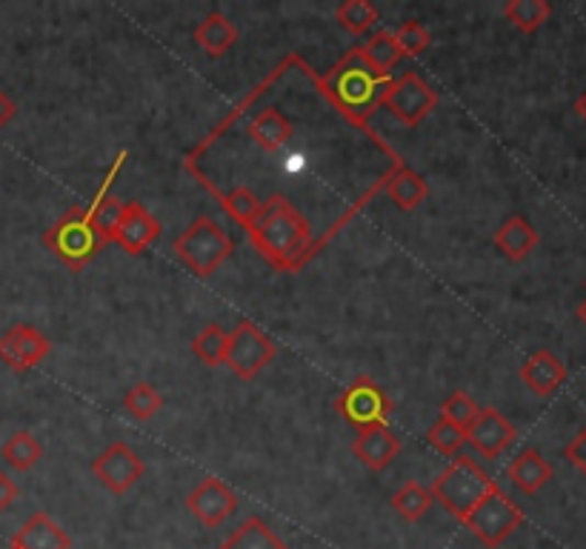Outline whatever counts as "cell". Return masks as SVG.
<instances>
[{
  "label": "cell",
  "mask_w": 586,
  "mask_h": 549,
  "mask_svg": "<svg viewBox=\"0 0 586 549\" xmlns=\"http://www.w3.org/2000/svg\"><path fill=\"white\" fill-rule=\"evenodd\" d=\"M92 472L109 492L124 495L126 490H132L144 478V458L129 444L117 441L94 458Z\"/></svg>",
  "instance_id": "30bf717a"
},
{
  "label": "cell",
  "mask_w": 586,
  "mask_h": 549,
  "mask_svg": "<svg viewBox=\"0 0 586 549\" xmlns=\"http://www.w3.org/2000/svg\"><path fill=\"white\" fill-rule=\"evenodd\" d=\"M401 452V441L398 435L392 433L386 424L381 427H370L361 429L358 438L352 441V456L363 463V467H370V470H386Z\"/></svg>",
  "instance_id": "9a60e30c"
},
{
  "label": "cell",
  "mask_w": 586,
  "mask_h": 549,
  "mask_svg": "<svg viewBox=\"0 0 586 549\" xmlns=\"http://www.w3.org/2000/svg\"><path fill=\"white\" fill-rule=\"evenodd\" d=\"M15 115H18L15 101H12V98H9V94L0 89V130H3V126H7V123L12 121Z\"/></svg>",
  "instance_id": "8d00e7d4"
},
{
  "label": "cell",
  "mask_w": 586,
  "mask_h": 549,
  "mask_svg": "<svg viewBox=\"0 0 586 549\" xmlns=\"http://www.w3.org/2000/svg\"><path fill=\"white\" fill-rule=\"evenodd\" d=\"M478 412H481V406L475 404V401H472V397L466 395L463 390H458L455 395H449L441 406L443 418L452 421V424H455V427H461L463 433L472 427V421L478 418Z\"/></svg>",
  "instance_id": "836d02e7"
},
{
  "label": "cell",
  "mask_w": 586,
  "mask_h": 549,
  "mask_svg": "<svg viewBox=\"0 0 586 549\" xmlns=\"http://www.w3.org/2000/svg\"><path fill=\"white\" fill-rule=\"evenodd\" d=\"M504 15L509 18L515 30L521 32H536L541 30L546 18L552 15V7L546 0H509L507 7H504Z\"/></svg>",
  "instance_id": "484cf974"
},
{
  "label": "cell",
  "mask_w": 586,
  "mask_h": 549,
  "mask_svg": "<svg viewBox=\"0 0 586 549\" xmlns=\"http://www.w3.org/2000/svg\"><path fill=\"white\" fill-rule=\"evenodd\" d=\"M495 246L507 255L509 260H523L538 246L536 226L529 224L523 215L507 217L495 232Z\"/></svg>",
  "instance_id": "ffe728a7"
},
{
  "label": "cell",
  "mask_w": 586,
  "mask_h": 549,
  "mask_svg": "<svg viewBox=\"0 0 586 549\" xmlns=\"http://www.w3.org/2000/svg\"><path fill=\"white\" fill-rule=\"evenodd\" d=\"M226 344H229V333H224L217 324H206L201 329V335L192 340V352L206 367H221L226 361Z\"/></svg>",
  "instance_id": "f1b7e54d"
},
{
  "label": "cell",
  "mask_w": 586,
  "mask_h": 549,
  "mask_svg": "<svg viewBox=\"0 0 586 549\" xmlns=\"http://www.w3.org/2000/svg\"><path fill=\"white\" fill-rule=\"evenodd\" d=\"M578 318H581V321H584V324H586V301H584V304H581V306H578Z\"/></svg>",
  "instance_id": "f35d334b"
},
{
  "label": "cell",
  "mask_w": 586,
  "mask_h": 549,
  "mask_svg": "<svg viewBox=\"0 0 586 549\" xmlns=\"http://www.w3.org/2000/svg\"><path fill=\"white\" fill-rule=\"evenodd\" d=\"M9 549H15V547H9Z\"/></svg>",
  "instance_id": "ab89813d"
},
{
  "label": "cell",
  "mask_w": 586,
  "mask_h": 549,
  "mask_svg": "<svg viewBox=\"0 0 586 549\" xmlns=\"http://www.w3.org/2000/svg\"><path fill=\"white\" fill-rule=\"evenodd\" d=\"M432 504H435L432 492H429L427 486H420L418 481H409V484L401 486V490L392 495L395 513L406 520H420L429 513V506Z\"/></svg>",
  "instance_id": "4316f807"
},
{
  "label": "cell",
  "mask_w": 586,
  "mask_h": 549,
  "mask_svg": "<svg viewBox=\"0 0 586 549\" xmlns=\"http://www.w3.org/2000/svg\"><path fill=\"white\" fill-rule=\"evenodd\" d=\"M427 441L432 444L435 449H438V452H443V456H461V449H463V444H466V433H463L461 427H455V424H452V421L449 418H438L432 424V427H429V433H427Z\"/></svg>",
  "instance_id": "4dcf8cb0"
},
{
  "label": "cell",
  "mask_w": 586,
  "mask_h": 549,
  "mask_svg": "<svg viewBox=\"0 0 586 549\" xmlns=\"http://www.w3.org/2000/svg\"><path fill=\"white\" fill-rule=\"evenodd\" d=\"M386 189H390L392 201L398 203L401 210L406 212H413L415 206L424 203V198L429 195L427 181H424L418 172H413V169L406 167H398L390 178H386Z\"/></svg>",
  "instance_id": "603a6c76"
},
{
  "label": "cell",
  "mask_w": 586,
  "mask_h": 549,
  "mask_svg": "<svg viewBox=\"0 0 586 549\" xmlns=\"http://www.w3.org/2000/svg\"><path fill=\"white\" fill-rule=\"evenodd\" d=\"M44 244L49 246L55 258L69 269H83L94 255L103 249V240L94 235L92 224H89V210L87 206H75L66 212L58 224L46 229Z\"/></svg>",
  "instance_id": "277c9868"
},
{
  "label": "cell",
  "mask_w": 586,
  "mask_h": 549,
  "mask_svg": "<svg viewBox=\"0 0 586 549\" xmlns=\"http://www.w3.org/2000/svg\"><path fill=\"white\" fill-rule=\"evenodd\" d=\"M49 349V338L37 333L35 326L30 324H15L0 335V361L15 369V372H26V369L44 361Z\"/></svg>",
  "instance_id": "8fae6325"
},
{
  "label": "cell",
  "mask_w": 586,
  "mask_h": 549,
  "mask_svg": "<svg viewBox=\"0 0 586 549\" xmlns=\"http://www.w3.org/2000/svg\"><path fill=\"white\" fill-rule=\"evenodd\" d=\"M15 498H18L15 481H12L7 472H0V513H7L9 506L15 504Z\"/></svg>",
  "instance_id": "d590c367"
},
{
  "label": "cell",
  "mask_w": 586,
  "mask_h": 549,
  "mask_svg": "<svg viewBox=\"0 0 586 549\" xmlns=\"http://www.w3.org/2000/svg\"><path fill=\"white\" fill-rule=\"evenodd\" d=\"M575 112H578V115H581V121H586V89H584V92H581L578 101H575Z\"/></svg>",
  "instance_id": "74e56055"
},
{
  "label": "cell",
  "mask_w": 586,
  "mask_h": 549,
  "mask_svg": "<svg viewBox=\"0 0 586 549\" xmlns=\"http://www.w3.org/2000/svg\"><path fill=\"white\" fill-rule=\"evenodd\" d=\"M507 475L515 490H521L523 495H536L552 481V467L536 447H527L518 452V458H512Z\"/></svg>",
  "instance_id": "ac0fdd59"
},
{
  "label": "cell",
  "mask_w": 586,
  "mask_h": 549,
  "mask_svg": "<svg viewBox=\"0 0 586 549\" xmlns=\"http://www.w3.org/2000/svg\"><path fill=\"white\" fill-rule=\"evenodd\" d=\"M272 358H275V344L252 321H240L229 333L224 363L240 381H252L255 376H261L263 367H269Z\"/></svg>",
  "instance_id": "52a82bcc"
},
{
  "label": "cell",
  "mask_w": 586,
  "mask_h": 549,
  "mask_svg": "<svg viewBox=\"0 0 586 549\" xmlns=\"http://www.w3.org/2000/svg\"><path fill=\"white\" fill-rule=\"evenodd\" d=\"M160 406H164V397H160V392L155 390L153 383L146 381L135 383L124 397V410L129 412L135 421H149L153 415H158Z\"/></svg>",
  "instance_id": "f546056e"
},
{
  "label": "cell",
  "mask_w": 586,
  "mask_h": 549,
  "mask_svg": "<svg viewBox=\"0 0 586 549\" xmlns=\"http://www.w3.org/2000/svg\"><path fill=\"white\" fill-rule=\"evenodd\" d=\"M335 21L347 32H352V35H367L377 23V9L370 0H347L335 12Z\"/></svg>",
  "instance_id": "83f0119b"
},
{
  "label": "cell",
  "mask_w": 586,
  "mask_h": 549,
  "mask_svg": "<svg viewBox=\"0 0 586 549\" xmlns=\"http://www.w3.org/2000/svg\"><path fill=\"white\" fill-rule=\"evenodd\" d=\"M187 506H189V513L195 515L203 527L215 529V527H221L226 518L235 515V509H238V495H235V492H232L224 481H217V478H206L201 486H195V490L189 492Z\"/></svg>",
  "instance_id": "7c38bea8"
},
{
  "label": "cell",
  "mask_w": 586,
  "mask_h": 549,
  "mask_svg": "<svg viewBox=\"0 0 586 549\" xmlns=\"http://www.w3.org/2000/svg\"><path fill=\"white\" fill-rule=\"evenodd\" d=\"M361 55L367 58V64H370L377 75H384V78H390L392 69L404 58V52H401L398 41H395L392 32H375L361 49Z\"/></svg>",
  "instance_id": "cb8c5ba5"
},
{
  "label": "cell",
  "mask_w": 586,
  "mask_h": 549,
  "mask_svg": "<svg viewBox=\"0 0 586 549\" xmlns=\"http://www.w3.org/2000/svg\"><path fill=\"white\" fill-rule=\"evenodd\" d=\"M158 235L160 224L146 212L144 203H124V215H121V224H117L115 238H112L117 246H124L129 255H140Z\"/></svg>",
  "instance_id": "5bb4252c"
},
{
  "label": "cell",
  "mask_w": 586,
  "mask_h": 549,
  "mask_svg": "<svg viewBox=\"0 0 586 549\" xmlns=\"http://www.w3.org/2000/svg\"><path fill=\"white\" fill-rule=\"evenodd\" d=\"M495 481L486 475V470L481 463L472 461L470 456H455V461L449 463L441 475L435 478L432 484V498L438 504H443L449 515H455L458 520H463L466 515L475 509L486 492L495 490Z\"/></svg>",
  "instance_id": "3957f363"
},
{
  "label": "cell",
  "mask_w": 586,
  "mask_h": 549,
  "mask_svg": "<svg viewBox=\"0 0 586 549\" xmlns=\"http://www.w3.org/2000/svg\"><path fill=\"white\" fill-rule=\"evenodd\" d=\"M515 435L518 433H515L512 421L504 418L495 406H486L466 429V444H472L484 458H498L500 452L512 447Z\"/></svg>",
  "instance_id": "4fadbf2b"
},
{
  "label": "cell",
  "mask_w": 586,
  "mask_h": 549,
  "mask_svg": "<svg viewBox=\"0 0 586 549\" xmlns=\"http://www.w3.org/2000/svg\"><path fill=\"white\" fill-rule=\"evenodd\" d=\"M221 549H290V547L269 529L267 520L247 518L224 544H221Z\"/></svg>",
  "instance_id": "7402d4cb"
},
{
  "label": "cell",
  "mask_w": 586,
  "mask_h": 549,
  "mask_svg": "<svg viewBox=\"0 0 586 549\" xmlns=\"http://www.w3.org/2000/svg\"><path fill=\"white\" fill-rule=\"evenodd\" d=\"M224 210L229 212V215L235 217L244 229H247V226L255 221V215H258V210H261V201L255 198L252 189L238 187V189H232L229 195H224Z\"/></svg>",
  "instance_id": "d6a6232c"
},
{
  "label": "cell",
  "mask_w": 586,
  "mask_h": 549,
  "mask_svg": "<svg viewBox=\"0 0 586 549\" xmlns=\"http://www.w3.org/2000/svg\"><path fill=\"white\" fill-rule=\"evenodd\" d=\"M564 456H566V461H570L572 467H575V470L586 478V427L581 429L575 438H572V444L566 447Z\"/></svg>",
  "instance_id": "e575fe53"
},
{
  "label": "cell",
  "mask_w": 586,
  "mask_h": 549,
  "mask_svg": "<svg viewBox=\"0 0 586 549\" xmlns=\"http://www.w3.org/2000/svg\"><path fill=\"white\" fill-rule=\"evenodd\" d=\"M392 78L377 75L361 49H352L343 55L338 66H333L329 72L320 78V89L329 94V101L338 109H343L349 117L363 121L370 117L377 107H384L386 83Z\"/></svg>",
  "instance_id": "7a4b0ae2"
},
{
  "label": "cell",
  "mask_w": 586,
  "mask_h": 549,
  "mask_svg": "<svg viewBox=\"0 0 586 549\" xmlns=\"http://www.w3.org/2000/svg\"><path fill=\"white\" fill-rule=\"evenodd\" d=\"M249 137L267 153H278L292 137V123L278 109H263L261 115L249 123Z\"/></svg>",
  "instance_id": "44dd1931"
},
{
  "label": "cell",
  "mask_w": 586,
  "mask_h": 549,
  "mask_svg": "<svg viewBox=\"0 0 586 549\" xmlns=\"http://www.w3.org/2000/svg\"><path fill=\"white\" fill-rule=\"evenodd\" d=\"M0 456H3V461H7L12 470L26 472V470H32L37 461H41V456H44V447H41V441H37L35 435L23 433L21 429V433H15L7 444H3Z\"/></svg>",
  "instance_id": "d4e9b609"
},
{
  "label": "cell",
  "mask_w": 586,
  "mask_h": 549,
  "mask_svg": "<svg viewBox=\"0 0 586 549\" xmlns=\"http://www.w3.org/2000/svg\"><path fill=\"white\" fill-rule=\"evenodd\" d=\"M9 547L15 549H72V538L46 513H35L15 533Z\"/></svg>",
  "instance_id": "e0dca14e"
},
{
  "label": "cell",
  "mask_w": 586,
  "mask_h": 549,
  "mask_svg": "<svg viewBox=\"0 0 586 549\" xmlns=\"http://www.w3.org/2000/svg\"><path fill=\"white\" fill-rule=\"evenodd\" d=\"M392 35H395V41H398L401 52H404L406 58H418V55H424V52L432 46V35H429L427 26L420 21L401 23Z\"/></svg>",
  "instance_id": "1f68e13d"
},
{
  "label": "cell",
  "mask_w": 586,
  "mask_h": 549,
  "mask_svg": "<svg viewBox=\"0 0 586 549\" xmlns=\"http://www.w3.org/2000/svg\"><path fill=\"white\" fill-rule=\"evenodd\" d=\"M523 524V513L521 506L512 504V501L504 495L500 486L489 490L484 498L475 504L466 518H463V527L470 529L481 544L486 547H500V544L507 541L509 535Z\"/></svg>",
  "instance_id": "8992f818"
},
{
  "label": "cell",
  "mask_w": 586,
  "mask_h": 549,
  "mask_svg": "<svg viewBox=\"0 0 586 549\" xmlns=\"http://www.w3.org/2000/svg\"><path fill=\"white\" fill-rule=\"evenodd\" d=\"M335 410L343 415L347 424H352L361 433V429L386 424L390 397H386V392L372 378H358V381H352L347 390L340 392L338 401H335Z\"/></svg>",
  "instance_id": "ba28073f"
},
{
  "label": "cell",
  "mask_w": 586,
  "mask_h": 549,
  "mask_svg": "<svg viewBox=\"0 0 586 549\" xmlns=\"http://www.w3.org/2000/svg\"><path fill=\"white\" fill-rule=\"evenodd\" d=\"M255 249L281 272H297L312 255V229L290 198L272 195L247 226Z\"/></svg>",
  "instance_id": "6da1fadb"
},
{
  "label": "cell",
  "mask_w": 586,
  "mask_h": 549,
  "mask_svg": "<svg viewBox=\"0 0 586 549\" xmlns=\"http://www.w3.org/2000/svg\"><path fill=\"white\" fill-rule=\"evenodd\" d=\"M521 381L527 383L538 397H546L566 381V367L550 349H538V352H532L527 361H523Z\"/></svg>",
  "instance_id": "2e32d148"
},
{
  "label": "cell",
  "mask_w": 586,
  "mask_h": 549,
  "mask_svg": "<svg viewBox=\"0 0 586 549\" xmlns=\"http://www.w3.org/2000/svg\"><path fill=\"white\" fill-rule=\"evenodd\" d=\"M384 107L404 126H418L438 107V92L418 72H406L386 83Z\"/></svg>",
  "instance_id": "9c48e42d"
},
{
  "label": "cell",
  "mask_w": 586,
  "mask_h": 549,
  "mask_svg": "<svg viewBox=\"0 0 586 549\" xmlns=\"http://www.w3.org/2000/svg\"><path fill=\"white\" fill-rule=\"evenodd\" d=\"M195 44L201 46L210 58H221L232 46L238 44V26L224 15V12H210L195 26Z\"/></svg>",
  "instance_id": "d6986e66"
},
{
  "label": "cell",
  "mask_w": 586,
  "mask_h": 549,
  "mask_svg": "<svg viewBox=\"0 0 586 549\" xmlns=\"http://www.w3.org/2000/svg\"><path fill=\"white\" fill-rule=\"evenodd\" d=\"M229 232H224L212 217H198L195 224L174 240V253L187 264L189 269L201 278H210L221 264L232 255Z\"/></svg>",
  "instance_id": "5b68a950"
}]
</instances>
